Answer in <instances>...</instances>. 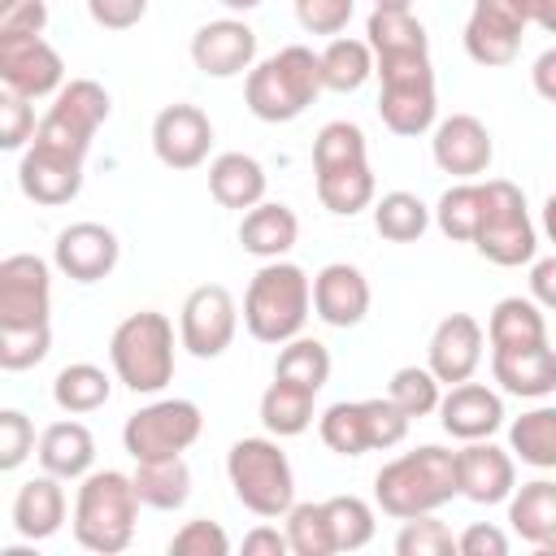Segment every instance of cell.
<instances>
[{
  "mask_svg": "<svg viewBox=\"0 0 556 556\" xmlns=\"http://www.w3.org/2000/svg\"><path fill=\"white\" fill-rule=\"evenodd\" d=\"M17 187L35 204H48V208L70 204L78 195V187H83V161L30 143L22 152V165H17Z\"/></svg>",
  "mask_w": 556,
  "mask_h": 556,
  "instance_id": "obj_22",
  "label": "cell"
},
{
  "mask_svg": "<svg viewBox=\"0 0 556 556\" xmlns=\"http://www.w3.org/2000/svg\"><path fill=\"white\" fill-rule=\"evenodd\" d=\"M4 4H13V0H0V9H4Z\"/></svg>",
  "mask_w": 556,
  "mask_h": 556,
  "instance_id": "obj_63",
  "label": "cell"
},
{
  "mask_svg": "<svg viewBox=\"0 0 556 556\" xmlns=\"http://www.w3.org/2000/svg\"><path fill=\"white\" fill-rule=\"evenodd\" d=\"M104 117H109V91L96 78H70L56 91L52 109L39 117V130H35L30 143L83 161L91 139H96V130L104 126Z\"/></svg>",
  "mask_w": 556,
  "mask_h": 556,
  "instance_id": "obj_10",
  "label": "cell"
},
{
  "mask_svg": "<svg viewBox=\"0 0 556 556\" xmlns=\"http://www.w3.org/2000/svg\"><path fill=\"white\" fill-rule=\"evenodd\" d=\"M460 556H508V534L491 521H473L460 539H456Z\"/></svg>",
  "mask_w": 556,
  "mask_h": 556,
  "instance_id": "obj_54",
  "label": "cell"
},
{
  "mask_svg": "<svg viewBox=\"0 0 556 556\" xmlns=\"http://www.w3.org/2000/svg\"><path fill=\"white\" fill-rule=\"evenodd\" d=\"M413 0H374V9H408Z\"/></svg>",
  "mask_w": 556,
  "mask_h": 556,
  "instance_id": "obj_62",
  "label": "cell"
},
{
  "mask_svg": "<svg viewBox=\"0 0 556 556\" xmlns=\"http://www.w3.org/2000/svg\"><path fill=\"white\" fill-rule=\"evenodd\" d=\"M539 26H543L547 35H556V0H552V4H547V13L539 17Z\"/></svg>",
  "mask_w": 556,
  "mask_h": 556,
  "instance_id": "obj_60",
  "label": "cell"
},
{
  "mask_svg": "<svg viewBox=\"0 0 556 556\" xmlns=\"http://www.w3.org/2000/svg\"><path fill=\"white\" fill-rule=\"evenodd\" d=\"M274 378L295 382V387H308V391H321L326 378H330V352H326V343L304 339V334L287 339L282 352H278V361H274Z\"/></svg>",
  "mask_w": 556,
  "mask_h": 556,
  "instance_id": "obj_40",
  "label": "cell"
},
{
  "mask_svg": "<svg viewBox=\"0 0 556 556\" xmlns=\"http://www.w3.org/2000/svg\"><path fill=\"white\" fill-rule=\"evenodd\" d=\"M369 48L374 56H395V52H430L426 26L408 13V9H374L369 13Z\"/></svg>",
  "mask_w": 556,
  "mask_h": 556,
  "instance_id": "obj_38",
  "label": "cell"
},
{
  "mask_svg": "<svg viewBox=\"0 0 556 556\" xmlns=\"http://www.w3.org/2000/svg\"><path fill=\"white\" fill-rule=\"evenodd\" d=\"M208 191L222 208H256L265 200V169L248 152H222L208 165Z\"/></svg>",
  "mask_w": 556,
  "mask_h": 556,
  "instance_id": "obj_29",
  "label": "cell"
},
{
  "mask_svg": "<svg viewBox=\"0 0 556 556\" xmlns=\"http://www.w3.org/2000/svg\"><path fill=\"white\" fill-rule=\"evenodd\" d=\"M491 374L508 395L521 400H543L556 391V352L547 343L534 348H513V352H491Z\"/></svg>",
  "mask_w": 556,
  "mask_h": 556,
  "instance_id": "obj_25",
  "label": "cell"
},
{
  "mask_svg": "<svg viewBox=\"0 0 556 556\" xmlns=\"http://www.w3.org/2000/svg\"><path fill=\"white\" fill-rule=\"evenodd\" d=\"M117 252H122L117 248V235L109 226H100V222H74L52 243L56 269L65 278H74V282H100V278H109L113 265H117Z\"/></svg>",
  "mask_w": 556,
  "mask_h": 556,
  "instance_id": "obj_18",
  "label": "cell"
},
{
  "mask_svg": "<svg viewBox=\"0 0 556 556\" xmlns=\"http://www.w3.org/2000/svg\"><path fill=\"white\" fill-rule=\"evenodd\" d=\"M326 517H330L334 552H361L374 539V508L361 495H334V500H326Z\"/></svg>",
  "mask_w": 556,
  "mask_h": 556,
  "instance_id": "obj_42",
  "label": "cell"
},
{
  "mask_svg": "<svg viewBox=\"0 0 556 556\" xmlns=\"http://www.w3.org/2000/svg\"><path fill=\"white\" fill-rule=\"evenodd\" d=\"M473 248L491 261V265H526L534 261V222L526 213V195L517 182L508 178H486L482 182V217H478V230H473Z\"/></svg>",
  "mask_w": 556,
  "mask_h": 556,
  "instance_id": "obj_8",
  "label": "cell"
},
{
  "mask_svg": "<svg viewBox=\"0 0 556 556\" xmlns=\"http://www.w3.org/2000/svg\"><path fill=\"white\" fill-rule=\"evenodd\" d=\"M204 430L200 404L191 400H156L139 413L126 417L122 443L135 460H161V456H182Z\"/></svg>",
  "mask_w": 556,
  "mask_h": 556,
  "instance_id": "obj_11",
  "label": "cell"
},
{
  "mask_svg": "<svg viewBox=\"0 0 556 556\" xmlns=\"http://www.w3.org/2000/svg\"><path fill=\"white\" fill-rule=\"evenodd\" d=\"M0 83L26 100H43L65 87V61L43 35L0 39Z\"/></svg>",
  "mask_w": 556,
  "mask_h": 556,
  "instance_id": "obj_15",
  "label": "cell"
},
{
  "mask_svg": "<svg viewBox=\"0 0 556 556\" xmlns=\"http://www.w3.org/2000/svg\"><path fill=\"white\" fill-rule=\"evenodd\" d=\"M109 391H113V382H109V374L100 369V365H87V361H74V365H65L61 374H56V382H52V400H56V408L61 413H96V408H104L109 404Z\"/></svg>",
  "mask_w": 556,
  "mask_h": 556,
  "instance_id": "obj_37",
  "label": "cell"
},
{
  "mask_svg": "<svg viewBox=\"0 0 556 556\" xmlns=\"http://www.w3.org/2000/svg\"><path fill=\"white\" fill-rule=\"evenodd\" d=\"M439 421L452 439H491L504 426V400L482 382H456L439 400Z\"/></svg>",
  "mask_w": 556,
  "mask_h": 556,
  "instance_id": "obj_24",
  "label": "cell"
},
{
  "mask_svg": "<svg viewBox=\"0 0 556 556\" xmlns=\"http://www.w3.org/2000/svg\"><path fill=\"white\" fill-rule=\"evenodd\" d=\"M87 13L104 30H130L148 13V0H87Z\"/></svg>",
  "mask_w": 556,
  "mask_h": 556,
  "instance_id": "obj_53",
  "label": "cell"
},
{
  "mask_svg": "<svg viewBox=\"0 0 556 556\" xmlns=\"http://www.w3.org/2000/svg\"><path fill=\"white\" fill-rule=\"evenodd\" d=\"M313 308V282L291 261H265L243 295V326L261 343H287L304 330Z\"/></svg>",
  "mask_w": 556,
  "mask_h": 556,
  "instance_id": "obj_4",
  "label": "cell"
},
{
  "mask_svg": "<svg viewBox=\"0 0 556 556\" xmlns=\"http://www.w3.org/2000/svg\"><path fill=\"white\" fill-rule=\"evenodd\" d=\"M395 552L400 556H452L456 552V539H452V530L439 517L421 513V517H408L404 521V530L395 534Z\"/></svg>",
  "mask_w": 556,
  "mask_h": 556,
  "instance_id": "obj_47",
  "label": "cell"
},
{
  "mask_svg": "<svg viewBox=\"0 0 556 556\" xmlns=\"http://www.w3.org/2000/svg\"><path fill=\"white\" fill-rule=\"evenodd\" d=\"M508 452L534 469H556V408H530L508 426Z\"/></svg>",
  "mask_w": 556,
  "mask_h": 556,
  "instance_id": "obj_36",
  "label": "cell"
},
{
  "mask_svg": "<svg viewBox=\"0 0 556 556\" xmlns=\"http://www.w3.org/2000/svg\"><path fill=\"white\" fill-rule=\"evenodd\" d=\"M456 486L473 504H504L517 491V465L504 447L469 439V447L456 452Z\"/></svg>",
  "mask_w": 556,
  "mask_h": 556,
  "instance_id": "obj_21",
  "label": "cell"
},
{
  "mask_svg": "<svg viewBox=\"0 0 556 556\" xmlns=\"http://www.w3.org/2000/svg\"><path fill=\"white\" fill-rule=\"evenodd\" d=\"M452 495H460V486H456V452L434 447V443H426L417 452H404V456L387 460L374 473V500L395 521L434 513Z\"/></svg>",
  "mask_w": 556,
  "mask_h": 556,
  "instance_id": "obj_1",
  "label": "cell"
},
{
  "mask_svg": "<svg viewBox=\"0 0 556 556\" xmlns=\"http://www.w3.org/2000/svg\"><path fill=\"white\" fill-rule=\"evenodd\" d=\"M313 313L326 321V326H361L365 313H369V282L356 265L348 261H334L326 265L317 278H313Z\"/></svg>",
  "mask_w": 556,
  "mask_h": 556,
  "instance_id": "obj_23",
  "label": "cell"
},
{
  "mask_svg": "<svg viewBox=\"0 0 556 556\" xmlns=\"http://www.w3.org/2000/svg\"><path fill=\"white\" fill-rule=\"evenodd\" d=\"M30 452H35V426H30V417L17 413V408H4L0 413V469L4 473L17 469Z\"/></svg>",
  "mask_w": 556,
  "mask_h": 556,
  "instance_id": "obj_49",
  "label": "cell"
},
{
  "mask_svg": "<svg viewBox=\"0 0 556 556\" xmlns=\"http://www.w3.org/2000/svg\"><path fill=\"white\" fill-rule=\"evenodd\" d=\"M235 330H239V308H235V295L222 282H204L182 300L178 339L191 356H200V361L222 356L230 348Z\"/></svg>",
  "mask_w": 556,
  "mask_h": 556,
  "instance_id": "obj_12",
  "label": "cell"
},
{
  "mask_svg": "<svg viewBox=\"0 0 556 556\" xmlns=\"http://www.w3.org/2000/svg\"><path fill=\"white\" fill-rule=\"evenodd\" d=\"M109 361L117 382H126L135 395H156L174 378V326L165 313H130L117 321L109 339Z\"/></svg>",
  "mask_w": 556,
  "mask_h": 556,
  "instance_id": "obj_5",
  "label": "cell"
},
{
  "mask_svg": "<svg viewBox=\"0 0 556 556\" xmlns=\"http://www.w3.org/2000/svg\"><path fill=\"white\" fill-rule=\"evenodd\" d=\"M295 235H300V222L287 204L278 200H261L256 208L243 213L239 222V243L243 252L261 256V261H282L291 248H295Z\"/></svg>",
  "mask_w": 556,
  "mask_h": 556,
  "instance_id": "obj_27",
  "label": "cell"
},
{
  "mask_svg": "<svg viewBox=\"0 0 556 556\" xmlns=\"http://www.w3.org/2000/svg\"><path fill=\"white\" fill-rule=\"evenodd\" d=\"M243 552L248 556H287L291 543H287V530H274V526H256L243 534Z\"/></svg>",
  "mask_w": 556,
  "mask_h": 556,
  "instance_id": "obj_55",
  "label": "cell"
},
{
  "mask_svg": "<svg viewBox=\"0 0 556 556\" xmlns=\"http://www.w3.org/2000/svg\"><path fill=\"white\" fill-rule=\"evenodd\" d=\"M235 500L256 517H287L295 504V473L274 439H239L226 452Z\"/></svg>",
  "mask_w": 556,
  "mask_h": 556,
  "instance_id": "obj_7",
  "label": "cell"
},
{
  "mask_svg": "<svg viewBox=\"0 0 556 556\" xmlns=\"http://www.w3.org/2000/svg\"><path fill=\"white\" fill-rule=\"evenodd\" d=\"M48 26V4L43 0H13L0 9V39H26L43 35Z\"/></svg>",
  "mask_w": 556,
  "mask_h": 556,
  "instance_id": "obj_52",
  "label": "cell"
},
{
  "mask_svg": "<svg viewBox=\"0 0 556 556\" xmlns=\"http://www.w3.org/2000/svg\"><path fill=\"white\" fill-rule=\"evenodd\" d=\"M508 521L526 543H534V547L547 543L556 534V482H547V478L521 482L508 495Z\"/></svg>",
  "mask_w": 556,
  "mask_h": 556,
  "instance_id": "obj_33",
  "label": "cell"
},
{
  "mask_svg": "<svg viewBox=\"0 0 556 556\" xmlns=\"http://www.w3.org/2000/svg\"><path fill=\"white\" fill-rule=\"evenodd\" d=\"M348 161H369L365 130L356 122H326L313 139V169H330V165H348Z\"/></svg>",
  "mask_w": 556,
  "mask_h": 556,
  "instance_id": "obj_45",
  "label": "cell"
},
{
  "mask_svg": "<svg viewBox=\"0 0 556 556\" xmlns=\"http://www.w3.org/2000/svg\"><path fill=\"white\" fill-rule=\"evenodd\" d=\"M287 543H291L295 556H334V534H330L326 500L321 504H291V513H287Z\"/></svg>",
  "mask_w": 556,
  "mask_h": 556,
  "instance_id": "obj_43",
  "label": "cell"
},
{
  "mask_svg": "<svg viewBox=\"0 0 556 556\" xmlns=\"http://www.w3.org/2000/svg\"><path fill=\"white\" fill-rule=\"evenodd\" d=\"M430 226V208L413 191H387L374 204V230L391 243H417Z\"/></svg>",
  "mask_w": 556,
  "mask_h": 556,
  "instance_id": "obj_39",
  "label": "cell"
},
{
  "mask_svg": "<svg viewBox=\"0 0 556 556\" xmlns=\"http://www.w3.org/2000/svg\"><path fill=\"white\" fill-rule=\"evenodd\" d=\"M374 65H378V61H374L369 39L334 35V39L326 43V52H321V87H326V91H339V96L361 91V87L369 83Z\"/></svg>",
  "mask_w": 556,
  "mask_h": 556,
  "instance_id": "obj_34",
  "label": "cell"
},
{
  "mask_svg": "<svg viewBox=\"0 0 556 556\" xmlns=\"http://www.w3.org/2000/svg\"><path fill=\"white\" fill-rule=\"evenodd\" d=\"M139 491L135 478L117 473V469H96L83 478L78 500H74V539L87 552L100 556H117L130 547L135 539V521H139Z\"/></svg>",
  "mask_w": 556,
  "mask_h": 556,
  "instance_id": "obj_3",
  "label": "cell"
},
{
  "mask_svg": "<svg viewBox=\"0 0 556 556\" xmlns=\"http://www.w3.org/2000/svg\"><path fill=\"white\" fill-rule=\"evenodd\" d=\"M486 343H491V352H513V348L547 343V321L539 313V300H521V295L500 300L491 308V321H486Z\"/></svg>",
  "mask_w": 556,
  "mask_h": 556,
  "instance_id": "obj_30",
  "label": "cell"
},
{
  "mask_svg": "<svg viewBox=\"0 0 556 556\" xmlns=\"http://www.w3.org/2000/svg\"><path fill=\"white\" fill-rule=\"evenodd\" d=\"M321 91V52L304 43L278 48L274 56L252 65L243 83V100L261 122H295Z\"/></svg>",
  "mask_w": 556,
  "mask_h": 556,
  "instance_id": "obj_2",
  "label": "cell"
},
{
  "mask_svg": "<svg viewBox=\"0 0 556 556\" xmlns=\"http://www.w3.org/2000/svg\"><path fill=\"white\" fill-rule=\"evenodd\" d=\"M387 395H391V404L404 408L408 417H426V413H434L439 400H443V395H439V378L430 374V365H426V369H421V365H404V369H395Z\"/></svg>",
  "mask_w": 556,
  "mask_h": 556,
  "instance_id": "obj_44",
  "label": "cell"
},
{
  "mask_svg": "<svg viewBox=\"0 0 556 556\" xmlns=\"http://www.w3.org/2000/svg\"><path fill=\"white\" fill-rule=\"evenodd\" d=\"M96 460V439L83 421H52L39 434V465L43 473L70 482V478H87Z\"/></svg>",
  "mask_w": 556,
  "mask_h": 556,
  "instance_id": "obj_28",
  "label": "cell"
},
{
  "mask_svg": "<svg viewBox=\"0 0 556 556\" xmlns=\"http://www.w3.org/2000/svg\"><path fill=\"white\" fill-rule=\"evenodd\" d=\"M547 4H552V0H526V13H530V22H539V17L547 13Z\"/></svg>",
  "mask_w": 556,
  "mask_h": 556,
  "instance_id": "obj_59",
  "label": "cell"
},
{
  "mask_svg": "<svg viewBox=\"0 0 556 556\" xmlns=\"http://www.w3.org/2000/svg\"><path fill=\"white\" fill-rule=\"evenodd\" d=\"M135 491L148 508H161V513H174L187 504L191 495V469L182 456H161V460H135Z\"/></svg>",
  "mask_w": 556,
  "mask_h": 556,
  "instance_id": "obj_32",
  "label": "cell"
},
{
  "mask_svg": "<svg viewBox=\"0 0 556 556\" xmlns=\"http://www.w3.org/2000/svg\"><path fill=\"white\" fill-rule=\"evenodd\" d=\"M530 78H534V91H539L547 104H556V48H547V52L534 61Z\"/></svg>",
  "mask_w": 556,
  "mask_h": 556,
  "instance_id": "obj_57",
  "label": "cell"
},
{
  "mask_svg": "<svg viewBox=\"0 0 556 556\" xmlns=\"http://www.w3.org/2000/svg\"><path fill=\"white\" fill-rule=\"evenodd\" d=\"M52 330L48 326H0V369H30L48 356Z\"/></svg>",
  "mask_w": 556,
  "mask_h": 556,
  "instance_id": "obj_46",
  "label": "cell"
},
{
  "mask_svg": "<svg viewBox=\"0 0 556 556\" xmlns=\"http://www.w3.org/2000/svg\"><path fill=\"white\" fill-rule=\"evenodd\" d=\"M295 17L308 35H339L352 22V0H295Z\"/></svg>",
  "mask_w": 556,
  "mask_h": 556,
  "instance_id": "obj_51",
  "label": "cell"
},
{
  "mask_svg": "<svg viewBox=\"0 0 556 556\" xmlns=\"http://www.w3.org/2000/svg\"><path fill=\"white\" fill-rule=\"evenodd\" d=\"M526 26H530L526 0H473V13L465 22V52L486 70L508 65L521 48Z\"/></svg>",
  "mask_w": 556,
  "mask_h": 556,
  "instance_id": "obj_13",
  "label": "cell"
},
{
  "mask_svg": "<svg viewBox=\"0 0 556 556\" xmlns=\"http://www.w3.org/2000/svg\"><path fill=\"white\" fill-rule=\"evenodd\" d=\"M374 74L382 78L378 91V117L391 135L417 139L434 126L439 100H434V70L430 52H395V56H374Z\"/></svg>",
  "mask_w": 556,
  "mask_h": 556,
  "instance_id": "obj_6",
  "label": "cell"
},
{
  "mask_svg": "<svg viewBox=\"0 0 556 556\" xmlns=\"http://www.w3.org/2000/svg\"><path fill=\"white\" fill-rule=\"evenodd\" d=\"M35 109H30V100L26 96H17V91H9L4 87V96H0V148H22L26 139H35Z\"/></svg>",
  "mask_w": 556,
  "mask_h": 556,
  "instance_id": "obj_50",
  "label": "cell"
},
{
  "mask_svg": "<svg viewBox=\"0 0 556 556\" xmlns=\"http://www.w3.org/2000/svg\"><path fill=\"white\" fill-rule=\"evenodd\" d=\"M213 148V122L195 104H165L152 122V152L169 169H195Z\"/></svg>",
  "mask_w": 556,
  "mask_h": 556,
  "instance_id": "obj_16",
  "label": "cell"
},
{
  "mask_svg": "<svg viewBox=\"0 0 556 556\" xmlns=\"http://www.w3.org/2000/svg\"><path fill=\"white\" fill-rule=\"evenodd\" d=\"M191 61L208 78H235V74L252 70V61H256V30L239 17L204 22L191 35Z\"/></svg>",
  "mask_w": 556,
  "mask_h": 556,
  "instance_id": "obj_17",
  "label": "cell"
},
{
  "mask_svg": "<svg viewBox=\"0 0 556 556\" xmlns=\"http://www.w3.org/2000/svg\"><path fill=\"white\" fill-rule=\"evenodd\" d=\"M408 413L391 404V395L382 400H343V404H330L321 413V443L339 456H365V452H387L395 443H404L408 434Z\"/></svg>",
  "mask_w": 556,
  "mask_h": 556,
  "instance_id": "obj_9",
  "label": "cell"
},
{
  "mask_svg": "<svg viewBox=\"0 0 556 556\" xmlns=\"http://www.w3.org/2000/svg\"><path fill=\"white\" fill-rule=\"evenodd\" d=\"M222 4H226V9H235V13H248V9H256L261 0H222Z\"/></svg>",
  "mask_w": 556,
  "mask_h": 556,
  "instance_id": "obj_61",
  "label": "cell"
},
{
  "mask_svg": "<svg viewBox=\"0 0 556 556\" xmlns=\"http://www.w3.org/2000/svg\"><path fill=\"white\" fill-rule=\"evenodd\" d=\"M313 174H317V200L334 217H356L361 208L374 204V169H369V161H348V165H330V169H313Z\"/></svg>",
  "mask_w": 556,
  "mask_h": 556,
  "instance_id": "obj_31",
  "label": "cell"
},
{
  "mask_svg": "<svg viewBox=\"0 0 556 556\" xmlns=\"http://www.w3.org/2000/svg\"><path fill=\"white\" fill-rule=\"evenodd\" d=\"M52 278L48 265L30 252L0 261V326H48Z\"/></svg>",
  "mask_w": 556,
  "mask_h": 556,
  "instance_id": "obj_14",
  "label": "cell"
},
{
  "mask_svg": "<svg viewBox=\"0 0 556 556\" xmlns=\"http://www.w3.org/2000/svg\"><path fill=\"white\" fill-rule=\"evenodd\" d=\"M313 400H317V391L274 378L265 387V395H261V421H265V430L278 434V439L304 434L313 426Z\"/></svg>",
  "mask_w": 556,
  "mask_h": 556,
  "instance_id": "obj_35",
  "label": "cell"
},
{
  "mask_svg": "<svg viewBox=\"0 0 556 556\" xmlns=\"http://www.w3.org/2000/svg\"><path fill=\"white\" fill-rule=\"evenodd\" d=\"M482 343H486V334H482V326H478L469 313H447V317L434 326V334H430L426 365H430V374H434L439 382H447V387L469 382L473 369L482 365Z\"/></svg>",
  "mask_w": 556,
  "mask_h": 556,
  "instance_id": "obj_19",
  "label": "cell"
},
{
  "mask_svg": "<svg viewBox=\"0 0 556 556\" xmlns=\"http://www.w3.org/2000/svg\"><path fill=\"white\" fill-rule=\"evenodd\" d=\"M434 165L443 174H456V178H478L486 174L491 156H495V143H491V130L473 117V113H452L434 126Z\"/></svg>",
  "mask_w": 556,
  "mask_h": 556,
  "instance_id": "obj_20",
  "label": "cell"
},
{
  "mask_svg": "<svg viewBox=\"0 0 556 556\" xmlns=\"http://www.w3.org/2000/svg\"><path fill=\"white\" fill-rule=\"evenodd\" d=\"M543 230H547V239L556 243V191H552L547 204H543Z\"/></svg>",
  "mask_w": 556,
  "mask_h": 556,
  "instance_id": "obj_58",
  "label": "cell"
},
{
  "mask_svg": "<svg viewBox=\"0 0 556 556\" xmlns=\"http://www.w3.org/2000/svg\"><path fill=\"white\" fill-rule=\"evenodd\" d=\"M478 217H482V182H456L439 195V208H434V222L439 230L452 239V243H473V230H478Z\"/></svg>",
  "mask_w": 556,
  "mask_h": 556,
  "instance_id": "obj_41",
  "label": "cell"
},
{
  "mask_svg": "<svg viewBox=\"0 0 556 556\" xmlns=\"http://www.w3.org/2000/svg\"><path fill=\"white\" fill-rule=\"evenodd\" d=\"M530 295L539 300V308H552L556 313V256L534 261V269H530Z\"/></svg>",
  "mask_w": 556,
  "mask_h": 556,
  "instance_id": "obj_56",
  "label": "cell"
},
{
  "mask_svg": "<svg viewBox=\"0 0 556 556\" xmlns=\"http://www.w3.org/2000/svg\"><path fill=\"white\" fill-rule=\"evenodd\" d=\"M65 521V491H61V478L52 473H39L30 482L17 486L13 495V530L30 543L39 539H52Z\"/></svg>",
  "mask_w": 556,
  "mask_h": 556,
  "instance_id": "obj_26",
  "label": "cell"
},
{
  "mask_svg": "<svg viewBox=\"0 0 556 556\" xmlns=\"http://www.w3.org/2000/svg\"><path fill=\"white\" fill-rule=\"evenodd\" d=\"M226 552H230V534L217 521H208V517L187 521L169 539V556H226Z\"/></svg>",
  "mask_w": 556,
  "mask_h": 556,
  "instance_id": "obj_48",
  "label": "cell"
}]
</instances>
